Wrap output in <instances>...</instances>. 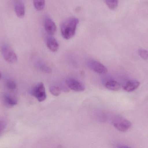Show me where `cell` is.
<instances>
[{"mask_svg": "<svg viewBox=\"0 0 148 148\" xmlns=\"http://www.w3.org/2000/svg\"><path fill=\"white\" fill-rule=\"evenodd\" d=\"M78 23L79 20L75 17H69L62 23L61 33L64 39L69 40L74 37Z\"/></svg>", "mask_w": 148, "mask_h": 148, "instance_id": "obj_1", "label": "cell"}, {"mask_svg": "<svg viewBox=\"0 0 148 148\" xmlns=\"http://www.w3.org/2000/svg\"><path fill=\"white\" fill-rule=\"evenodd\" d=\"M31 94L40 102L45 101L47 98L45 87L42 83H37L31 89Z\"/></svg>", "mask_w": 148, "mask_h": 148, "instance_id": "obj_2", "label": "cell"}, {"mask_svg": "<svg viewBox=\"0 0 148 148\" xmlns=\"http://www.w3.org/2000/svg\"><path fill=\"white\" fill-rule=\"evenodd\" d=\"M2 54L5 61L9 63H14L17 61L16 54L9 46H3L2 48Z\"/></svg>", "mask_w": 148, "mask_h": 148, "instance_id": "obj_3", "label": "cell"}, {"mask_svg": "<svg viewBox=\"0 0 148 148\" xmlns=\"http://www.w3.org/2000/svg\"><path fill=\"white\" fill-rule=\"evenodd\" d=\"M88 66L94 72L104 74L108 72V69L101 63L95 61H90L88 62Z\"/></svg>", "mask_w": 148, "mask_h": 148, "instance_id": "obj_4", "label": "cell"}, {"mask_svg": "<svg viewBox=\"0 0 148 148\" xmlns=\"http://www.w3.org/2000/svg\"><path fill=\"white\" fill-rule=\"evenodd\" d=\"M132 126V123L125 119H120L114 123V127L120 132H125L129 130Z\"/></svg>", "mask_w": 148, "mask_h": 148, "instance_id": "obj_5", "label": "cell"}, {"mask_svg": "<svg viewBox=\"0 0 148 148\" xmlns=\"http://www.w3.org/2000/svg\"><path fill=\"white\" fill-rule=\"evenodd\" d=\"M44 28L45 30L49 36H53L56 31V26L53 20L48 17H47L44 20Z\"/></svg>", "mask_w": 148, "mask_h": 148, "instance_id": "obj_6", "label": "cell"}, {"mask_svg": "<svg viewBox=\"0 0 148 148\" xmlns=\"http://www.w3.org/2000/svg\"><path fill=\"white\" fill-rule=\"evenodd\" d=\"M66 83L69 89L76 92H81L85 89L84 86L75 79L68 78L66 81Z\"/></svg>", "mask_w": 148, "mask_h": 148, "instance_id": "obj_7", "label": "cell"}, {"mask_svg": "<svg viewBox=\"0 0 148 148\" xmlns=\"http://www.w3.org/2000/svg\"><path fill=\"white\" fill-rule=\"evenodd\" d=\"M47 45L49 50L52 52H56L59 48V44L54 37L50 36L47 40Z\"/></svg>", "mask_w": 148, "mask_h": 148, "instance_id": "obj_8", "label": "cell"}, {"mask_svg": "<svg viewBox=\"0 0 148 148\" xmlns=\"http://www.w3.org/2000/svg\"><path fill=\"white\" fill-rule=\"evenodd\" d=\"M15 12L19 18H23L25 15V7L23 3L21 1H17L15 4Z\"/></svg>", "mask_w": 148, "mask_h": 148, "instance_id": "obj_9", "label": "cell"}, {"mask_svg": "<svg viewBox=\"0 0 148 148\" xmlns=\"http://www.w3.org/2000/svg\"><path fill=\"white\" fill-rule=\"evenodd\" d=\"M140 83L137 81H130L123 87V89L127 92H132L139 87Z\"/></svg>", "mask_w": 148, "mask_h": 148, "instance_id": "obj_10", "label": "cell"}, {"mask_svg": "<svg viewBox=\"0 0 148 148\" xmlns=\"http://www.w3.org/2000/svg\"><path fill=\"white\" fill-rule=\"evenodd\" d=\"M105 86L108 89L112 91H118L121 88V84L116 81H110L108 82Z\"/></svg>", "mask_w": 148, "mask_h": 148, "instance_id": "obj_11", "label": "cell"}, {"mask_svg": "<svg viewBox=\"0 0 148 148\" xmlns=\"http://www.w3.org/2000/svg\"><path fill=\"white\" fill-rule=\"evenodd\" d=\"M4 103L9 107H13L17 103L16 99L8 95H5L3 97Z\"/></svg>", "mask_w": 148, "mask_h": 148, "instance_id": "obj_12", "label": "cell"}, {"mask_svg": "<svg viewBox=\"0 0 148 148\" xmlns=\"http://www.w3.org/2000/svg\"><path fill=\"white\" fill-rule=\"evenodd\" d=\"M34 5L36 9L41 11L45 8V0H34Z\"/></svg>", "mask_w": 148, "mask_h": 148, "instance_id": "obj_13", "label": "cell"}, {"mask_svg": "<svg viewBox=\"0 0 148 148\" xmlns=\"http://www.w3.org/2000/svg\"><path fill=\"white\" fill-rule=\"evenodd\" d=\"M106 4L110 10H114L118 7V0H105Z\"/></svg>", "mask_w": 148, "mask_h": 148, "instance_id": "obj_14", "label": "cell"}, {"mask_svg": "<svg viewBox=\"0 0 148 148\" xmlns=\"http://www.w3.org/2000/svg\"><path fill=\"white\" fill-rule=\"evenodd\" d=\"M50 93L55 96H58L61 94V89L59 87L56 86H52L49 88Z\"/></svg>", "mask_w": 148, "mask_h": 148, "instance_id": "obj_15", "label": "cell"}, {"mask_svg": "<svg viewBox=\"0 0 148 148\" xmlns=\"http://www.w3.org/2000/svg\"><path fill=\"white\" fill-rule=\"evenodd\" d=\"M139 55L142 59L147 60L148 59V51L143 49H140L138 50Z\"/></svg>", "mask_w": 148, "mask_h": 148, "instance_id": "obj_16", "label": "cell"}, {"mask_svg": "<svg viewBox=\"0 0 148 148\" xmlns=\"http://www.w3.org/2000/svg\"><path fill=\"white\" fill-rule=\"evenodd\" d=\"M6 86L8 89L13 90L15 89L16 87V84L14 81L9 80L6 82Z\"/></svg>", "mask_w": 148, "mask_h": 148, "instance_id": "obj_17", "label": "cell"}, {"mask_svg": "<svg viewBox=\"0 0 148 148\" xmlns=\"http://www.w3.org/2000/svg\"><path fill=\"white\" fill-rule=\"evenodd\" d=\"M40 69L42 72H45L46 73H48V74H49V73H51V72H52L51 69L49 67H48L45 66V65H42L40 67Z\"/></svg>", "mask_w": 148, "mask_h": 148, "instance_id": "obj_18", "label": "cell"}, {"mask_svg": "<svg viewBox=\"0 0 148 148\" xmlns=\"http://www.w3.org/2000/svg\"><path fill=\"white\" fill-rule=\"evenodd\" d=\"M5 127V123L3 122L0 121V132Z\"/></svg>", "mask_w": 148, "mask_h": 148, "instance_id": "obj_19", "label": "cell"}, {"mask_svg": "<svg viewBox=\"0 0 148 148\" xmlns=\"http://www.w3.org/2000/svg\"><path fill=\"white\" fill-rule=\"evenodd\" d=\"M117 147L118 148H129V147H127V146H120Z\"/></svg>", "mask_w": 148, "mask_h": 148, "instance_id": "obj_20", "label": "cell"}, {"mask_svg": "<svg viewBox=\"0 0 148 148\" xmlns=\"http://www.w3.org/2000/svg\"><path fill=\"white\" fill-rule=\"evenodd\" d=\"M1 72H0V80H1Z\"/></svg>", "mask_w": 148, "mask_h": 148, "instance_id": "obj_21", "label": "cell"}]
</instances>
